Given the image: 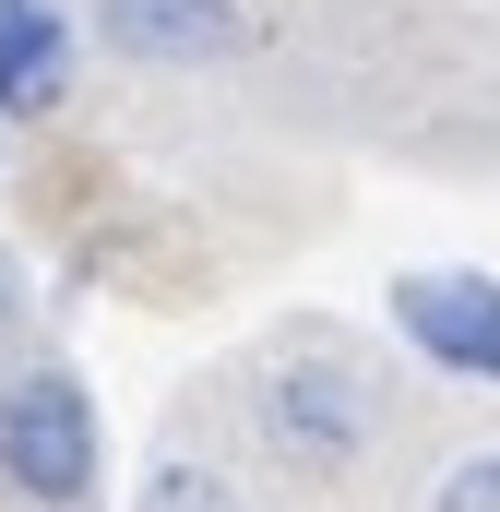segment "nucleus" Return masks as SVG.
Returning a JSON list of instances; mask_svg holds the SVG:
<instances>
[{
  "label": "nucleus",
  "mask_w": 500,
  "mask_h": 512,
  "mask_svg": "<svg viewBox=\"0 0 500 512\" xmlns=\"http://www.w3.org/2000/svg\"><path fill=\"white\" fill-rule=\"evenodd\" d=\"M250 417H262V441H274L298 477H358L370 441H381V393L358 382V358H334V346H286V358H262Z\"/></svg>",
  "instance_id": "f257e3e1"
},
{
  "label": "nucleus",
  "mask_w": 500,
  "mask_h": 512,
  "mask_svg": "<svg viewBox=\"0 0 500 512\" xmlns=\"http://www.w3.org/2000/svg\"><path fill=\"white\" fill-rule=\"evenodd\" d=\"M0 477H12L36 512H84V501H96V477H108V429H96V393L72 382L60 358L0 382Z\"/></svg>",
  "instance_id": "f03ea898"
},
{
  "label": "nucleus",
  "mask_w": 500,
  "mask_h": 512,
  "mask_svg": "<svg viewBox=\"0 0 500 512\" xmlns=\"http://www.w3.org/2000/svg\"><path fill=\"white\" fill-rule=\"evenodd\" d=\"M393 334H405L441 382L500 393V274H477V262H417V274H393Z\"/></svg>",
  "instance_id": "7ed1b4c3"
},
{
  "label": "nucleus",
  "mask_w": 500,
  "mask_h": 512,
  "mask_svg": "<svg viewBox=\"0 0 500 512\" xmlns=\"http://www.w3.org/2000/svg\"><path fill=\"white\" fill-rule=\"evenodd\" d=\"M96 48H120L143 72H215L250 48L239 0H96Z\"/></svg>",
  "instance_id": "20e7f679"
},
{
  "label": "nucleus",
  "mask_w": 500,
  "mask_h": 512,
  "mask_svg": "<svg viewBox=\"0 0 500 512\" xmlns=\"http://www.w3.org/2000/svg\"><path fill=\"white\" fill-rule=\"evenodd\" d=\"M84 72V36L60 0H0V120H48Z\"/></svg>",
  "instance_id": "39448f33"
},
{
  "label": "nucleus",
  "mask_w": 500,
  "mask_h": 512,
  "mask_svg": "<svg viewBox=\"0 0 500 512\" xmlns=\"http://www.w3.org/2000/svg\"><path fill=\"white\" fill-rule=\"evenodd\" d=\"M131 512H250V501H239V477H227V465H203V453H167V465L131 489Z\"/></svg>",
  "instance_id": "423d86ee"
},
{
  "label": "nucleus",
  "mask_w": 500,
  "mask_h": 512,
  "mask_svg": "<svg viewBox=\"0 0 500 512\" xmlns=\"http://www.w3.org/2000/svg\"><path fill=\"white\" fill-rule=\"evenodd\" d=\"M429 512H500V453H453L441 489H429Z\"/></svg>",
  "instance_id": "0eeeda50"
},
{
  "label": "nucleus",
  "mask_w": 500,
  "mask_h": 512,
  "mask_svg": "<svg viewBox=\"0 0 500 512\" xmlns=\"http://www.w3.org/2000/svg\"><path fill=\"white\" fill-rule=\"evenodd\" d=\"M12 310H24V286H12V262H0V322H12Z\"/></svg>",
  "instance_id": "6e6552de"
}]
</instances>
